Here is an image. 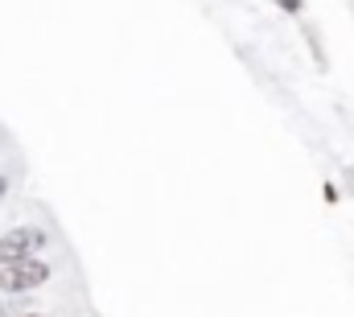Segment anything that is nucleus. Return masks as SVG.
Masks as SVG:
<instances>
[{"mask_svg": "<svg viewBox=\"0 0 354 317\" xmlns=\"http://www.w3.org/2000/svg\"><path fill=\"white\" fill-rule=\"evenodd\" d=\"M21 317H46V314H21Z\"/></svg>", "mask_w": 354, "mask_h": 317, "instance_id": "nucleus-6", "label": "nucleus"}, {"mask_svg": "<svg viewBox=\"0 0 354 317\" xmlns=\"http://www.w3.org/2000/svg\"><path fill=\"white\" fill-rule=\"evenodd\" d=\"M276 4H280V8H284V12H292V17H297V12H301V0H276Z\"/></svg>", "mask_w": 354, "mask_h": 317, "instance_id": "nucleus-4", "label": "nucleus"}, {"mask_svg": "<svg viewBox=\"0 0 354 317\" xmlns=\"http://www.w3.org/2000/svg\"><path fill=\"white\" fill-rule=\"evenodd\" d=\"M4 194H8V177H0V202H4Z\"/></svg>", "mask_w": 354, "mask_h": 317, "instance_id": "nucleus-5", "label": "nucleus"}, {"mask_svg": "<svg viewBox=\"0 0 354 317\" xmlns=\"http://www.w3.org/2000/svg\"><path fill=\"white\" fill-rule=\"evenodd\" d=\"M50 243V235L41 227H12L0 235V268H12L21 260H33L41 247Z\"/></svg>", "mask_w": 354, "mask_h": 317, "instance_id": "nucleus-2", "label": "nucleus"}, {"mask_svg": "<svg viewBox=\"0 0 354 317\" xmlns=\"http://www.w3.org/2000/svg\"><path fill=\"white\" fill-rule=\"evenodd\" d=\"M33 309V293H25V297H4L0 301V317H21Z\"/></svg>", "mask_w": 354, "mask_h": 317, "instance_id": "nucleus-3", "label": "nucleus"}, {"mask_svg": "<svg viewBox=\"0 0 354 317\" xmlns=\"http://www.w3.org/2000/svg\"><path fill=\"white\" fill-rule=\"evenodd\" d=\"M50 280V264L46 260H21L12 268H0V297H25V293H37L41 284Z\"/></svg>", "mask_w": 354, "mask_h": 317, "instance_id": "nucleus-1", "label": "nucleus"}]
</instances>
